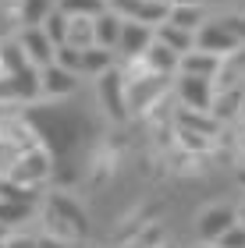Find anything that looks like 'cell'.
Returning a JSON list of instances; mask_svg holds the SVG:
<instances>
[{
  "label": "cell",
  "instance_id": "e0dca14e",
  "mask_svg": "<svg viewBox=\"0 0 245 248\" xmlns=\"http://www.w3.org/2000/svg\"><path fill=\"white\" fill-rule=\"evenodd\" d=\"M114 64H121L117 61V53L114 50H107V46H89V50H82V78L85 82H93V78H99L103 71H110Z\"/></svg>",
  "mask_w": 245,
  "mask_h": 248
},
{
  "label": "cell",
  "instance_id": "52a82bcc",
  "mask_svg": "<svg viewBox=\"0 0 245 248\" xmlns=\"http://www.w3.org/2000/svg\"><path fill=\"white\" fill-rule=\"evenodd\" d=\"M39 75H43V103H68L85 82L79 71H68V67H61L57 61L39 67Z\"/></svg>",
  "mask_w": 245,
  "mask_h": 248
},
{
  "label": "cell",
  "instance_id": "30bf717a",
  "mask_svg": "<svg viewBox=\"0 0 245 248\" xmlns=\"http://www.w3.org/2000/svg\"><path fill=\"white\" fill-rule=\"evenodd\" d=\"M196 46H199V50H206V53H217V57H228V53H235L242 43L231 36V29L213 15L203 29L196 32Z\"/></svg>",
  "mask_w": 245,
  "mask_h": 248
},
{
  "label": "cell",
  "instance_id": "f546056e",
  "mask_svg": "<svg viewBox=\"0 0 245 248\" xmlns=\"http://www.w3.org/2000/svg\"><path fill=\"white\" fill-rule=\"evenodd\" d=\"M217 245L220 248H245V223H235L231 231H224Z\"/></svg>",
  "mask_w": 245,
  "mask_h": 248
},
{
  "label": "cell",
  "instance_id": "4fadbf2b",
  "mask_svg": "<svg viewBox=\"0 0 245 248\" xmlns=\"http://www.w3.org/2000/svg\"><path fill=\"white\" fill-rule=\"evenodd\" d=\"M224 67V57L217 53H206V50H188L181 53V64H178V75H199V78H217V71Z\"/></svg>",
  "mask_w": 245,
  "mask_h": 248
},
{
  "label": "cell",
  "instance_id": "7c38bea8",
  "mask_svg": "<svg viewBox=\"0 0 245 248\" xmlns=\"http://www.w3.org/2000/svg\"><path fill=\"white\" fill-rule=\"evenodd\" d=\"M242 99H245V85L217 89V96H213V107H210L213 121H217V124H224V128L238 124V121H242Z\"/></svg>",
  "mask_w": 245,
  "mask_h": 248
},
{
  "label": "cell",
  "instance_id": "2e32d148",
  "mask_svg": "<svg viewBox=\"0 0 245 248\" xmlns=\"http://www.w3.org/2000/svg\"><path fill=\"white\" fill-rule=\"evenodd\" d=\"M93 25H96V43H99V46H107V50L117 53V39H121V29H125V18H121L117 11L103 7L93 18Z\"/></svg>",
  "mask_w": 245,
  "mask_h": 248
},
{
  "label": "cell",
  "instance_id": "d6986e66",
  "mask_svg": "<svg viewBox=\"0 0 245 248\" xmlns=\"http://www.w3.org/2000/svg\"><path fill=\"white\" fill-rule=\"evenodd\" d=\"M157 39L163 43V46H171L174 53H188V50H196V32H188V29H181V25H171V21L157 25Z\"/></svg>",
  "mask_w": 245,
  "mask_h": 248
},
{
  "label": "cell",
  "instance_id": "ffe728a7",
  "mask_svg": "<svg viewBox=\"0 0 245 248\" xmlns=\"http://www.w3.org/2000/svg\"><path fill=\"white\" fill-rule=\"evenodd\" d=\"M21 67H29V57H25V50H21L18 36L0 39V75H15Z\"/></svg>",
  "mask_w": 245,
  "mask_h": 248
},
{
  "label": "cell",
  "instance_id": "4316f807",
  "mask_svg": "<svg viewBox=\"0 0 245 248\" xmlns=\"http://www.w3.org/2000/svg\"><path fill=\"white\" fill-rule=\"evenodd\" d=\"M4 248H39V231H36V227H18V231H11V238L4 241Z\"/></svg>",
  "mask_w": 245,
  "mask_h": 248
},
{
  "label": "cell",
  "instance_id": "ab89813d",
  "mask_svg": "<svg viewBox=\"0 0 245 248\" xmlns=\"http://www.w3.org/2000/svg\"><path fill=\"white\" fill-rule=\"evenodd\" d=\"M210 4H213V0H210Z\"/></svg>",
  "mask_w": 245,
  "mask_h": 248
},
{
  "label": "cell",
  "instance_id": "f35d334b",
  "mask_svg": "<svg viewBox=\"0 0 245 248\" xmlns=\"http://www.w3.org/2000/svg\"><path fill=\"white\" fill-rule=\"evenodd\" d=\"M11 4H18V0H11Z\"/></svg>",
  "mask_w": 245,
  "mask_h": 248
},
{
  "label": "cell",
  "instance_id": "f1b7e54d",
  "mask_svg": "<svg viewBox=\"0 0 245 248\" xmlns=\"http://www.w3.org/2000/svg\"><path fill=\"white\" fill-rule=\"evenodd\" d=\"M224 25L231 29V36H235L242 46H245V11H224V15H217Z\"/></svg>",
  "mask_w": 245,
  "mask_h": 248
},
{
  "label": "cell",
  "instance_id": "8d00e7d4",
  "mask_svg": "<svg viewBox=\"0 0 245 248\" xmlns=\"http://www.w3.org/2000/svg\"><path fill=\"white\" fill-rule=\"evenodd\" d=\"M238 124H245V99H242V121H238Z\"/></svg>",
  "mask_w": 245,
  "mask_h": 248
},
{
  "label": "cell",
  "instance_id": "74e56055",
  "mask_svg": "<svg viewBox=\"0 0 245 248\" xmlns=\"http://www.w3.org/2000/svg\"><path fill=\"white\" fill-rule=\"evenodd\" d=\"M242 11H245V0H242Z\"/></svg>",
  "mask_w": 245,
  "mask_h": 248
},
{
  "label": "cell",
  "instance_id": "5bb4252c",
  "mask_svg": "<svg viewBox=\"0 0 245 248\" xmlns=\"http://www.w3.org/2000/svg\"><path fill=\"white\" fill-rule=\"evenodd\" d=\"M39 217V206H32V202H18V199H4L0 195V223H7L11 231L18 227H32Z\"/></svg>",
  "mask_w": 245,
  "mask_h": 248
},
{
  "label": "cell",
  "instance_id": "ba28073f",
  "mask_svg": "<svg viewBox=\"0 0 245 248\" xmlns=\"http://www.w3.org/2000/svg\"><path fill=\"white\" fill-rule=\"evenodd\" d=\"M157 39V29L146 25L139 18H125V29H121V39H117V61L121 64H139L142 53L153 46Z\"/></svg>",
  "mask_w": 245,
  "mask_h": 248
},
{
  "label": "cell",
  "instance_id": "9c48e42d",
  "mask_svg": "<svg viewBox=\"0 0 245 248\" xmlns=\"http://www.w3.org/2000/svg\"><path fill=\"white\" fill-rule=\"evenodd\" d=\"M235 223H238V206H228V202L206 206L196 220V241H220V234L231 231Z\"/></svg>",
  "mask_w": 245,
  "mask_h": 248
},
{
  "label": "cell",
  "instance_id": "44dd1931",
  "mask_svg": "<svg viewBox=\"0 0 245 248\" xmlns=\"http://www.w3.org/2000/svg\"><path fill=\"white\" fill-rule=\"evenodd\" d=\"M53 7H57V0H18L21 29H29V25H43Z\"/></svg>",
  "mask_w": 245,
  "mask_h": 248
},
{
  "label": "cell",
  "instance_id": "d4e9b609",
  "mask_svg": "<svg viewBox=\"0 0 245 248\" xmlns=\"http://www.w3.org/2000/svg\"><path fill=\"white\" fill-rule=\"evenodd\" d=\"M57 7L71 18H96L107 7V0H57Z\"/></svg>",
  "mask_w": 245,
  "mask_h": 248
},
{
  "label": "cell",
  "instance_id": "7a4b0ae2",
  "mask_svg": "<svg viewBox=\"0 0 245 248\" xmlns=\"http://www.w3.org/2000/svg\"><path fill=\"white\" fill-rule=\"evenodd\" d=\"M36 231L53 234L61 241L82 245L89 238V217L85 209L75 202V195H68L64 188H47V195L39 202V217H36Z\"/></svg>",
  "mask_w": 245,
  "mask_h": 248
},
{
  "label": "cell",
  "instance_id": "484cf974",
  "mask_svg": "<svg viewBox=\"0 0 245 248\" xmlns=\"http://www.w3.org/2000/svg\"><path fill=\"white\" fill-rule=\"evenodd\" d=\"M25 153L18 142H11V139H4L0 135V177H7L11 170H15V163H18V156Z\"/></svg>",
  "mask_w": 245,
  "mask_h": 248
},
{
  "label": "cell",
  "instance_id": "6da1fadb",
  "mask_svg": "<svg viewBox=\"0 0 245 248\" xmlns=\"http://www.w3.org/2000/svg\"><path fill=\"white\" fill-rule=\"evenodd\" d=\"M128 71V117L153 121L160 110L174 107V75H157L139 64H121Z\"/></svg>",
  "mask_w": 245,
  "mask_h": 248
},
{
  "label": "cell",
  "instance_id": "7402d4cb",
  "mask_svg": "<svg viewBox=\"0 0 245 248\" xmlns=\"http://www.w3.org/2000/svg\"><path fill=\"white\" fill-rule=\"evenodd\" d=\"M43 32H47V36L57 43H68V32H71V15H64L61 7H53L50 15H47V21H43Z\"/></svg>",
  "mask_w": 245,
  "mask_h": 248
},
{
  "label": "cell",
  "instance_id": "60d3db41",
  "mask_svg": "<svg viewBox=\"0 0 245 248\" xmlns=\"http://www.w3.org/2000/svg\"><path fill=\"white\" fill-rule=\"evenodd\" d=\"M0 248H4V245H0Z\"/></svg>",
  "mask_w": 245,
  "mask_h": 248
},
{
  "label": "cell",
  "instance_id": "4dcf8cb0",
  "mask_svg": "<svg viewBox=\"0 0 245 248\" xmlns=\"http://www.w3.org/2000/svg\"><path fill=\"white\" fill-rule=\"evenodd\" d=\"M107 7H110V11H117L121 18H135V15H139V7H142V0H107Z\"/></svg>",
  "mask_w": 245,
  "mask_h": 248
},
{
  "label": "cell",
  "instance_id": "ac0fdd59",
  "mask_svg": "<svg viewBox=\"0 0 245 248\" xmlns=\"http://www.w3.org/2000/svg\"><path fill=\"white\" fill-rule=\"evenodd\" d=\"M167 21H171V25H181L188 32H199L210 21V4H174Z\"/></svg>",
  "mask_w": 245,
  "mask_h": 248
},
{
  "label": "cell",
  "instance_id": "8fae6325",
  "mask_svg": "<svg viewBox=\"0 0 245 248\" xmlns=\"http://www.w3.org/2000/svg\"><path fill=\"white\" fill-rule=\"evenodd\" d=\"M18 43H21V50H25V57H29L32 67H47V64H53V57H57V43L43 32V25L21 29L18 32Z\"/></svg>",
  "mask_w": 245,
  "mask_h": 248
},
{
  "label": "cell",
  "instance_id": "cb8c5ba5",
  "mask_svg": "<svg viewBox=\"0 0 245 248\" xmlns=\"http://www.w3.org/2000/svg\"><path fill=\"white\" fill-rule=\"evenodd\" d=\"M171 0H142V7H139V21H146V25H153V29H157V25H163V21L167 18H171Z\"/></svg>",
  "mask_w": 245,
  "mask_h": 248
},
{
  "label": "cell",
  "instance_id": "5b68a950",
  "mask_svg": "<svg viewBox=\"0 0 245 248\" xmlns=\"http://www.w3.org/2000/svg\"><path fill=\"white\" fill-rule=\"evenodd\" d=\"M7 177L15 185L43 195L47 188H53V177H57V153H53L50 145H32V149H25L18 156L15 170H11Z\"/></svg>",
  "mask_w": 245,
  "mask_h": 248
},
{
  "label": "cell",
  "instance_id": "83f0119b",
  "mask_svg": "<svg viewBox=\"0 0 245 248\" xmlns=\"http://www.w3.org/2000/svg\"><path fill=\"white\" fill-rule=\"evenodd\" d=\"M53 61H57L61 67H68V71H79V75H82V50L71 46V43H61V46H57V57H53Z\"/></svg>",
  "mask_w": 245,
  "mask_h": 248
},
{
  "label": "cell",
  "instance_id": "d590c367",
  "mask_svg": "<svg viewBox=\"0 0 245 248\" xmlns=\"http://www.w3.org/2000/svg\"><path fill=\"white\" fill-rule=\"evenodd\" d=\"M157 248H181V245H174V241H163V245H157Z\"/></svg>",
  "mask_w": 245,
  "mask_h": 248
},
{
  "label": "cell",
  "instance_id": "3957f363",
  "mask_svg": "<svg viewBox=\"0 0 245 248\" xmlns=\"http://www.w3.org/2000/svg\"><path fill=\"white\" fill-rule=\"evenodd\" d=\"M32 121L39 128L43 145H50L57 156H71L82 142V124L75 121V114L64 110V103H36L29 107Z\"/></svg>",
  "mask_w": 245,
  "mask_h": 248
},
{
  "label": "cell",
  "instance_id": "277c9868",
  "mask_svg": "<svg viewBox=\"0 0 245 248\" xmlns=\"http://www.w3.org/2000/svg\"><path fill=\"white\" fill-rule=\"evenodd\" d=\"M93 99L96 110L103 114V121L110 124H128V71L121 64H114L110 71H103L99 78H93Z\"/></svg>",
  "mask_w": 245,
  "mask_h": 248
},
{
  "label": "cell",
  "instance_id": "603a6c76",
  "mask_svg": "<svg viewBox=\"0 0 245 248\" xmlns=\"http://www.w3.org/2000/svg\"><path fill=\"white\" fill-rule=\"evenodd\" d=\"M68 43H71V46H79V50L96 46V25H93V18H71Z\"/></svg>",
  "mask_w": 245,
  "mask_h": 248
},
{
  "label": "cell",
  "instance_id": "9a60e30c",
  "mask_svg": "<svg viewBox=\"0 0 245 248\" xmlns=\"http://www.w3.org/2000/svg\"><path fill=\"white\" fill-rule=\"evenodd\" d=\"M178 64H181V53L163 46L160 39H153V46L142 53V67H146V71H157V75H178Z\"/></svg>",
  "mask_w": 245,
  "mask_h": 248
},
{
  "label": "cell",
  "instance_id": "8992f818",
  "mask_svg": "<svg viewBox=\"0 0 245 248\" xmlns=\"http://www.w3.org/2000/svg\"><path fill=\"white\" fill-rule=\"evenodd\" d=\"M217 96L213 78H199V75H174V103L185 110H203L210 114Z\"/></svg>",
  "mask_w": 245,
  "mask_h": 248
},
{
  "label": "cell",
  "instance_id": "e575fe53",
  "mask_svg": "<svg viewBox=\"0 0 245 248\" xmlns=\"http://www.w3.org/2000/svg\"><path fill=\"white\" fill-rule=\"evenodd\" d=\"M238 185H242V191H245V163L238 167Z\"/></svg>",
  "mask_w": 245,
  "mask_h": 248
},
{
  "label": "cell",
  "instance_id": "1f68e13d",
  "mask_svg": "<svg viewBox=\"0 0 245 248\" xmlns=\"http://www.w3.org/2000/svg\"><path fill=\"white\" fill-rule=\"evenodd\" d=\"M7 238H11V227H7V223H0V245H4Z\"/></svg>",
  "mask_w": 245,
  "mask_h": 248
},
{
  "label": "cell",
  "instance_id": "d6a6232c",
  "mask_svg": "<svg viewBox=\"0 0 245 248\" xmlns=\"http://www.w3.org/2000/svg\"><path fill=\"white\" fill-rule=\"evenodd\" d=\"M192 248H220V245H217V241H196Z\"/></svg>",
  "mask_w": 245,
  "mask_h": 248
},
{
  "label": "cell",
  "instance_id": "836d02e7",
  "mask_svg": "<svg viewBox=\"0 0 245 248\" xmlns=\"http://www.w3.org/2000/svg\"><path fill=\"white\" fill-rule=\"evenodd\" d=\"M238 223H245V199L238 202Z\"/></svg>",
  "mask_w": 245,
  "mask_h": 248
}]
</instances>
